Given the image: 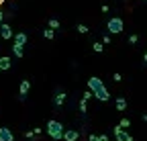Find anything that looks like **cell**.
I'll use <instances>...</instances> for the list:
<instances>
[{
    "instance_id": "cell-5",
    "label": "cell",
    "mask_w": 147,
    "mask_h": 141,
    "mask_svg": "<svg viewBox=\"0 0 147 141\" xmlns=\"http://www.w3.org/2000/svg\"><path fill=\"white\" fill-rule=\"evenodd\" d=\"M78 137H80V133L76 129H63V133H61V139H65V141H78Z\"/></svg>"
},
{
    "instance_id": "cell-8",
    "label": "cell",
    "mask_w": 147,
    "mask_h": 141,
    "mask_svg": "<svg viewBox=\"0 0 147 141\" xmlns=\"http://www.w3.org/2000/svg\"><path fill=\"white\" fill-rule=\"evenodd\" d=\"M29 90H31V82H29V80H23V82H21V96H18V98L25 100V96L29 94Z\"/></svg>"
},
{
    "instance_id": "cell-16",
    "label": "cell",
    "mask_w": 147,
    "mask_h": 141,
    "mask_svg": "<svg viewBox=\"0 0 147 141\" xmlns=\"http://www.w3.org/2000/svg\"><path fill=\"white\" fill-rule=\"evenodd\" d=\"M92 49H94L96 53H102V49H104V47H102V43H100V41H96L94 45H92Z\"/></svg>"
},
{
    "instance_id": "cell-26",
    "label": "cell",
    "mask_w": 147,
    "mask_h": 141,
    "mask_svg": "<svg viewBox=\"0 0 147 141\" xmlns=\"http://www.w3.org/2000/svg\"><path fill=\"white\" fill-rule=\"evenodd\" d=\"M2 16H4V14H2V10H0V23H2Z\"/></svg>"
},
{
    "instance_id": "cell-7",
    "label": "cell",
    "mask_w": 147,
    "mask_h": 141,
    "mask_svg": "<svg viewBox=\"0 0 147 141\" xmlns=\"http://www.w3.org/2000/svg\"><path fill=\"white\" fill-rule=\"evenodd\" d=\"M0 37L2 39H12V29L6 23H0Z\"/></svg>"
},
{
    "instance_id": "cell-15",
    "label": "cell",
    "mask_w": 147,
    "mask_h": 141,
    "mask_svg": "<svg viewBox=\"0 0 147 141\" xmlns=\"http://www.w3.org/2000/svg\"><path fill=\"white\" fill-rule=\"evenodd\" d=\"M43 37H45V39H53V37H55V31H51V29L43 31Z\"/></svg>"
},
{
    "instance_id": "cell-22",
    "label": "cell",
    "mask_w": 147,
    "mask_h": 141,
    "mask_svg": "<svg viewBox=\"0 0 147 141\" xmlns=\"http://www.w3.org/2000/svg\"><path fill=\"white\" fill-rule=\"evenodd\" d=\"M98 141H110L108 135H98Z\"/></svg>"
},
{
    "instance_id": "cell-17",
    "label": "cell",
    "mask_w": 147,
    "mask_h": 141,
    "mask_svg": "<svg viewBox=\"0 0 147 141\" xmlns=\"http://www.w3.org/2000/svg\"><path fill=\"white\" fill-rule=\"evenodd\" d=\"M76 31H78V33H82V35H86V33H88L90 29H88L86 25H78V27H76Z\"/></svg>"
},
{
    "instance_id": "cell-1",
    "label": "cell",
    "mask_w": 147,
    "mask_h": 141,
    "mask_svg": "<svg viewBox=\"0 0 147 141\" xmlns=\"http://www.w3.org/2000/svg\"><path fill=\"white\" fill-rule=\"evenodd\" d=\"M88 88H90L92 96H96V98L102 100V102H106V100L110 98V94H108V90H106L104 82H102L100 78H96V76H92V78L88 80Z\"/></svg>"
},
{
    "instance_id": "cell-20",
    "label": "cell",
    "mask_w": 147,
    "mask_h": 141,
    "mask_svg": "<svg viewBox=\"0 0 147 141\" xmlns=\"http://www.w3.org/2000/svg\"><path fill=\"white\" fill-rule=\"evenodd\" d=\"M137 39H139L137 35H131V37H129V43H137Z\"/></svg>"
},
{
    "instance_id": "cell-24",
    "label": "cell",
    "mask_w": 147,
    "mask_h": 141,
    "mask_svg": "<svg viewBox=\"0 0 147 141\" xmlns=\"http://www.w3.org/2000/svg\"><path fill=\"white\" fill-rule=\"evenodd\" d=\"M88 141H98V135H90V137H88Z\"/></svg>"
},
{
    "instance_id": "cell-2",
    "label": "cell",
    "mask_w": 147,
    "mask_h": 141,
    "mask_svg": "<svg viewBox=\"0 0 147 141\" xmlns=\"http://www.w3.org/2000/svg\"><path fill=\"white\" fill-rule=\"evenodd\" d=\"M45 129H47V133H49V137H51V139H55V141H57V139H61V133H63V125H61L59 121H49Z\"/></svg>"
},
{
    "instance_id": "cell-4",
    "label": "cell",
    "mask_w": 147,
    "mask_h": 141,
    "mask_svg": "<svg viewBox=\"0 0 147 141\" xmlns=\"http://www.w3.org/2000/svg\"><path fill=\"white\" fill-rule=\"evenodd\" d=\"M115 137H117V141H133V135L131 133H127L123 127H115Z\"/></svg>"
},
{
    "instance_id": "cell-19",
    "label": "cell",
    "mask_w": 147,
    "mask_h": 141,
    "mask_svg": "<svg viewBox=\"0 0 147 141\" xmlns=\"http://www.w3.org/2000/svg\"><path fill=\"white\" fill-rule=\"evenodd\" d=\"M80 111L86 113V100H80Z\"/></svg>"
},
{
    "instance_id": "cell-9",
    "label": "cell",
    "mask_w": 147,
    "mask_h": 141,
    "mask_svg": "<svg viewBox=\"0 0 147 141\" xmlns=\"http://www.w3.org/2000/svg\"><path fill=\"white\" fill-rule=\"evenodd\" d=\"M12 37H14V45H25L27 43V35L25 33H16V35H12Z\"/></svg>"
},
{
    "instance_id": "cell-6",
    "label": "cell",
    "mask_w": 147,
    "mask_h": 141,
    "mask_svg": "<svg viewBox=\"0 0 147 141\" xmlns=\"http://www.w3.org/2000/svg\"><path fill=\"white\" fill-rule=\"evenodd\" d=\"M0 141H14V135L8 127H0Z\"/></svg>"
},
{
    "instance_id": "cell-10",
    "label": "cell",
    "mask_w": 147,
    "mask_h": 141,
    "mask_svg": "<svg viewBox=\"0 0 147 141\" xmlns=\"http://www.w3.org/2000/svg\"><path fill=\"white\" fill-rule=\"evenodd\" d=\"M63 102H65V94L63 92H57V94H55V107H61Z\"/></svg>"
},
{
    "instance_id": "cell-23",
    "label": "cell",
    "mask_w": 147,
    "mask_h": 141,
    "mask_svg": "<svg viewBox=\"0 0 147 141\" xmlns=\"http://www.w3.org/2000/svg\"><path fill=\"white\" fill-rule=\"evenodd\" d=\"M113 80H115V82H121L123 78H121V74H115V76H113Z\"/></svg>"
},
{
    "instance_id": "cell-25",
    "label": "cell",
    "mask_w": 147,
    "mask_h": 141,
    "mask_svg": "<svg viewBox=\"0 0 147 141\" xmlns=\"http://www.w3.org/2000/svg\"><path fill=\"white\" fill-rule=\"evenodd\" d=\"M143 61H145V63H147V51H145V55H143Z\"/></svg>"
},
{
    "instance_id": "cell-18",
    "label": "cell",
    "mask_w": 147,
    "mask_h": 141,
    "mask_svg": "<svg viewBox=\"0 0 147 141\" xmlns=\"http://www.w3.org/2000/svg\"><path fill=\"white\" fill-rule=\"evenodd\" d=\"M129 125H131V121H129V119H123V121L119 123V127H123V129H127Z\"/></svg>"
},
{
    "instance_id": "cell-14",
    "label": "cell",
    "mask_w": 147,
    "mask_h": 141,
    "mask_svg": "<svg viewBox=\"0 0 147 141\" xmlns=\"http://www.w3.org/2000/svg\"><path fill=\"white\" fill-rule=\"evenodd\" d=\"M49 29H53V31L59 29V21L57 19H49Z\"/></svg>"
},
{
    "instance_id": "cell-21",
    "label": "cell",
    "mask_w": 147,
    "mask_h": 141,
    "mask_svg": "<svg viewBox=\"0 0 147 141\" xmlns=\"http://www.w3.org/2000/svg\"><path fill=\"white\" fill-rule=\"evenodd\" d=\"M88 98H92V92H90V90H88V92H84V98H82V100H88Z\"/></svg>"
},
{
    "instance_id": "cell-11",
    "label": "cell",
    "mask_w": 147,
    "mask_h": 141,
    "mask_svg": "<svg viewBox=\"0 0 147 141\" xmlns=\"http://www.w3.org/2000/svg\"><path fill=\"white\" fill-rule=\"evenodd\" d=\"M10 67V57H0V69H8Z\"/></svg>"
},
{
    "instance_id": "cell-12",
    "label": "cell",
    "mask_w": 147,
    "mask_h": 141,
    "mask_svg": "<svg viewBox=\"0 0 147 141\" xmlns=\"http://www.w3.org/2000/svg\"><path fill=\"white\" fill-rule=\"evenodd\" d=\"M125 109H127V100L119 96V98H117V111H125Z\"/></svg>"
},
{
    "instance_id": "cell-13",
    "label": "cell",
    "mask_w": 147,
    "mask_h": 141,
    "mask_svg": "<svg viewBox=\"0 0 147 141\" xmlns=\"http://www.w3.org/2000/svg\"><path fill=\"white\" fill-rule=\"evenodd\" d=\"M12 53H14L16 57H23V47H21V45H12Z\"/></svg>"
},
{
    "instance_id": "cell-3",
    "label": "cell",
    "mask_w": 147,
    "mask_h": 141,
    "mask_svg": "<svg viewBox=\"0 0 147 141\" xmlns=\"http://www.w3.org/2000/svg\"><path fill=\"white\" fill-rule=\"evenodd\" d=\"M106 27H108V33H113V35H119V33H123V29H125L123 19H119V16H113V19H108Z\"/></svg>"
}]
</instances>
